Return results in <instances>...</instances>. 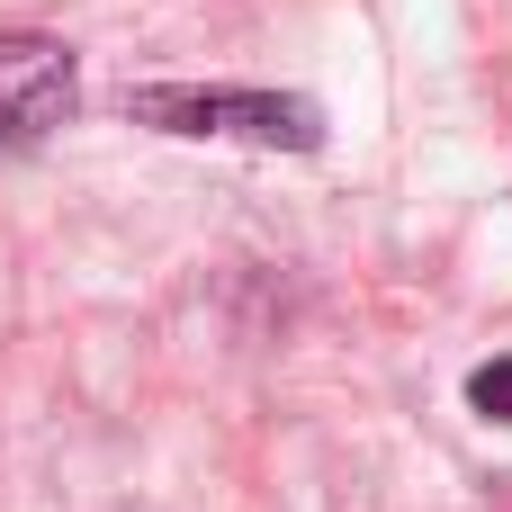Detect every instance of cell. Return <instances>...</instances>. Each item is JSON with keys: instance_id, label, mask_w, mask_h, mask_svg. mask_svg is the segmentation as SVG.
<instances>
[{"instance_id": "obj_1", "label": "cell", "mask_w": 512, "mask_h": 512, "mask_svg": "<svg viewBox=\"0 0 512 512\" xmlns=\"http://www.w3.org/2000/svg\"><path fill=\"white\" fill-rule=\"evenodd\" d=\"M126 117L153 135H189V144H252V153H315L324 144V108L297 90H207V81H144L126 90Z\"/></svg>"}, {"instance_id": "obj_2", "label": "cell", "mask_w": 512, "mask_h": 512, "mask_svg": "<svg viewBox=\"0 0 512 512\" xmlns=\"http://www.w3.org/2000/svg\"><path fill=\"white\" fill-rule=\"evenodd\" d=\"M72 117V45L63 36H0V144H36Z\"/></svg>"}, {"instance_id": "obj_3", "label": "cell", "mask_w": 512, "mask_h": 512, "mask_svg": "<svg viewBox=\"0 0 512 512\" xmlns=\"http://www.w3.org/2000/svg\"><path fill=\"white\" fill-rule=\"evenodd\" d=\"M468 405H477L486 423H512V360H486V369L468 378Z\"/></svg>"}]
</instances>
